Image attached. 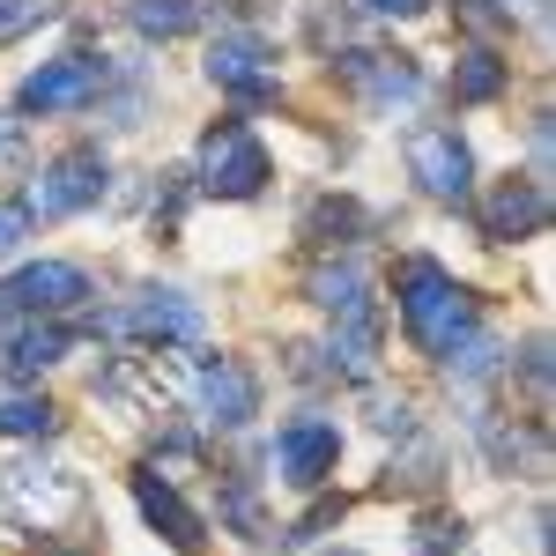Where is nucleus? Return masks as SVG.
<instances>
[{
    "label": "nucleus",
    "instance_id": "obj_23",
    "mask_svg": "<svg viewBox=\"0 0 556 556\" xmlns=\"http://www.w3.org/2000/svg\"><path fill=\"white\" fill-rule=\"evenodd\" d=\"M223 519H230L245 542H260V534H267V519H260V497L245 490V482H223Z\"/></svg>",
    "mask_w": 556,
    "mask_h": 556
},
{
    "label": "nucleus",
    "instance_id": "obj_8",
    "mask_svg": "<svg viewBox=\"0 0 556 556\" xmlns=\"http://www.w3.org/2000/svg\"><path fill=\"white\" fill-rule=\"evenodd\" d=\"M334 75H342L371 112H408V104L424 97L416 60H401V52H342V60H334Z\"/></svg>",
    "mask_w": 556,
    "mask_h": 556
},
{
    "label": "nucleus",
    "instance_id": "obj_24",
    "mask_svg": "<svg viewBox=\"0 0 556 556\" xmlns=\"http://www.w3.org/2000/svg\"><path fill=\"white\" fill-rule=\"evenodd\" d=\"M460 23H468V30H482V38H497V30H505L513 15H505L497 0H460Z\"/></svg>",
    "mask_w": 556,
    "mask_h": 556
},
{
    "label": "nucleus",
    "instance_id": "obj_12",
    "mask_svg": "<svg viewBox=\"0 0 556 556\" xmlns=\"http://www.w3.org/2000/svg\"><path fill=\"white\" fill-rule=\"evenodd\" d=\"M112 327L119 334H156V342H201L208 334V319H201V304L186 298V290H141L127 312H112Z\"/></svg>",
    "mask_w": 556,
    "mask_h": 556
},
{
    "label": "nucleus",
    "instance_id": "obj_9",
    "mask_svg": "<svg viewBox=\"0 0 556 556\" xmlns=\"http://www.w3.org/2000/svg\"><path fill=\"white\" fill-rule=\"evenodd\" d=\"M104 89V60H89V52H67V60H45L38 75H23L15 89V112H75Z\"/></svg>",
    "mask_w": 556,
    "mask_h": 556
},
{
    "label": "nucleus",
    "instance_id": "obj_17",
    "mask_svg": "<svg viewBox=\"0 0 556 556\" xmlns=\"http://www.w3.org/2000/svg\"><path fill=\"white\" fill-rule=\"evenodd\" d=\"M67 342H75V327H52V319H45V327H23V334L8 342V379H38L45 364L67 356Z\"/></svg>",
    "mask_w": 556,
    "mask_h": 556
},
{
    "label": "nucleus",
    "instance_id": "obj_18",
    "mask_svg": "<svg viewBox=\"0 0 556 556\" xmlns=\"http://www.w3.org/2000/svg\"><path fill=\"white\" fill-rule=\"evenodd\" d=\"M127 23L141 38H186V30H201V0H127Z\"/></svg>",
    "mask_w": 556,
    "mask_h": 556
},
{
    "label": "nucleus",
    "instance_id": "obj_11",
    "mask_svg": "<svg viewBox=\"0 0 556 556\" xmlns=\"http://www.w3.org/2000/svg\"><path fill=\"white\" fill-rule=\"evenodd\" d=\"M134 505H141V519H149V527H156V534H164V542H172V549H201V542H208V527H201V513H193V505H186V497H178V482L164 468H141L134 475Z\"/></svg>",
    "mask_w": 556,
    "mask_h": 556
},
{
    "label": "nucleus",
    "instance_id": "obj_21",
    "mask_svg": "<svg viewBox=\"0 0 556 556\" xmlns=\"http://www.w3.org/2000/svg\"><path fill=\"white\" fill-rule=\"evenodd\" d=\"M349 230H364L356 201H312V215H304V238L312 245H349Z\"/></svg>",
    "mask_w": 556,
    "mask_h": 556
},
{
    "label": "nucleus",
    "instance_id": "obj_32",
    "mask_svg": "<svg viewBox=\"0 0 556 556\" xmlns=\"http://www.w3.org/2000/svg\"><path fill=\"white\" fill-rule=\"evenodd\" d=\"M45 556H67V549H45Z\"/></svg>",
    "mask_w": 556,
    "mask_h": 556
},
{
    "label": "nucleus",
    "instance_id": "obj_6",
    "mask_svg": "<svg viewBox=\"0 0 556 556\" xmlns=\"http://www.w3.org/2000/svg\"><path fill=\"white\" fill-rule=\"evenodd\" d=\"M208 83L223 97H238V104H275L282 83H275V52L253 38V30H223L208 45Z\"/></svg>",
    "mask_w": 556,
    "mask_h": 556
},
{
    "label": "nucleus",
    "instance_id": "obj_30",
    "mask_svg": "<svg viewBox=\"0 0 556 556\" xmlns=\"http://www.w3.org/2000/svg\"><path fill=\"white\" fill-rule=\"evenodd\" d=\"M364 8H371V15H424L430 0H364Z\"/></svg>",
    "mask_w": 556,
    "mask_h": 556
},
{
    "label": "nucleus",
    "instance_id": "obj_29",
    "mask_svg": "<svg viewBox=\"0 0 556 556\" xmlns=\"http://www.w3.org/2000/svg\"><path fill=\"white\" fill-rule=\"evenodd\" d=\"M371 424L393 430V438H408V401H379V408H371Z\"/></svg>",
    "mask_w": 556,
    "mask_h": 556
},
{
    "label": "nucleus",
    "instance_id": "obj_13",
    "mask_svg": "<svg viewBox=\"0 0 556 556\" xmlns=\"http://www.w3.org/2000/svg\"><path fill=\"white\" fill-rule=\"evenodd\" d=\"M275 460H282V475H290L298 490H319V482L334 475V460H342V430L304 416V424H290L275 438Z\"/></svg>",
    "mask_w": 556,
    "mask_h": 556
},
{
    "label": "nucleus",
    "instance_id": "obj_28",
    "mask_svg": "<svg viewBox=\"0 0 556 556\" xmlns=\"http://www.w3.org/2000/svg\"><path fill=\"white\" fill-rule=\"evenodd\" d=\"M527 379H534V393H549V342L542 334L527 342Z\"/></svg>",
    "mask_w": 556,
    "mask_h": 556
},
{
    "label": "nucleus",
    "instance_id": "obj_10",
    "mask_svg": "<svg viewBox=\"0 0 556 556\" xmlns=\"http://www.w3.org/2000/svg\"><path fill=\"white\" fill-rule=\"evenodd\" d=\"M75 505H83V482H75L67 468H38V460H30V468H8V513L38 519V534L60 527Z\"/></svg>",
    "mask_w": 556,
    "mask_h": 556
},
{
    "label": "nucleus",
    "instance_id": "obj_2",
    "mask_svg": "<svg viewBox=\"0 0 556 556\" xmlns=\"http://www.w3.org/2000/svg\"><path fill=\"white\" fill-rule=\"evenodd\" d=\"M97 393H104V401H119L127 416H172L178 401H186V364L164 356V349L112 356V364L97 371Z\"/></svg>",
    "mask_w": 556,
    "mask_h": 556
},
{
    "label": "nucleus",
    "instance_id": "obj_20",
    "mask_svg": "<svg viewBox=\"0 0 556 556\" xmlns=\"http://www.w3.org/2000/svg\"><path fill=\"white\" fill-rule=\"evenodd\" d=\"M497 364H505V356H497V342H490V334H468V342H453V349H445V371H453L460 386L497 379Z\"/></svg>",
    "mask_w": 556,
    "mask_h": 556
},
{
    "label": "nucleus",
    "instance_id": "obj_1",
    "mask_svg": "<svg viewBox=\"0 0 556 556\" xmlns=\"http://www.w3.org/2000/svg\"><path fill=\"white\" fill-rule=\"evenodd\" d=\"M393 298H401V327L416 334V349L424 356H438L445 364V349L453 342H468L475 334V304H468V290L438 267V260H401V275H393Z\"/></svg>",
    "mask_w": 556,
    "mask_h": 556
},
{
    "label": "nucleus",
    "instance_id": "obj_31",
    "mask_svg": "<svg viewBox=\"0 0 556 556\" xmlns=\"http://www.w3.org/2000/svg\"><path fill=\"white\" fill-rule=\"evenodd\" d=\"M519 8H527V15H542V8H549V0H519ZM505 15H513V0H505Z\"/></svg>",
    "mask_w": 556,
    "mask_h": 556
},
{
    "label": "nucleus",
    "instance_id": "obj_26",
    "mask_svg": "<svg viewBox=\"0 0 556 556\" xmlns=\"http://www.w3.org/2000/svg\"><path fill=\"white\" fill-rule=\"evenodd\" d=\"M23 156V112H0V172Z\"/></svg>",
    "mask_w": 556,
    "mask_h": 556
},
{
    "label": "nucleus",
    "instance_id": "obj_4",
    "mask_svg": "<svg viewBox=\"0 0 556 556\" xmlns=\"http://www.w3.org/2000/svg\"><path fill=\"white\" fill-rule=\"evenodd\" d=\"M97 193H104V156H97V149H67V156H52V164L30 178V193H23L15 208L38 215V223H52V215L89 208Z\"/></svg>",
    "mask_w": 556,
    "mask_h": 556
},
{
    "label": "nucleus",
    "instance_id": "obj_22",
    "mask_svg": "<svg viewBox=\"0 0 556 556\" xmlns=\"http://www.w3.org/2000/svg\"><path fill=\"white\" fill-rule=\"evenodd\" d=\"M60 15V0H0V45L8 38H30L38 23H52Z\"/></svg>",
    "mask_w": 556,
    "mask_h": 556
},
{
    "label": "nucleus",
    "instance_id": "obj_25",
    "mask_svg": "<svg viewBox=\"0 0 556 556\" xmlns=\"http://www.w3.org/2000/svg\"><path fill=\"white\" fill-rule=\"evenodd\" d=\"M445 549H460V519H424V556H445Z\"/></svg>",
    "mask_w": 556,
    "mask_h": 556
},
{
    "label": "nucleus",
    "instance_id": "obj_5",
    "mask_svg": "<svg viewBox=\"0 0 556 556\" xmlns=\"http://www.w3.org/2000/svg\"><path fill=\"white\" fill-rule=\"evenodd\" d=\"M408 178L424 186L430 201H445V208H460L475 193V164H468V141L453 127H416L408 134Z\"/></svg>",
    "mask_w": 556,
    "mask_h": 556
},
{
    "label": "nucleus",
    "instance_id": "obj_15",
    "mask_svg": "<svg viewBox=\"0 0 556 556\" xmlns=\"http://www.w3.org/2000/svg\"><path fill=\"white\" fill-rule=\"evenodd\" d=\"M201 401H208V424L245 430L260 416V379L238 364V356H215L208 371H201Z\"/></svg>",
    "mask_w": 556,
    "mask_h": 556
},
{
    "label": "nucleus",
    "instance_id": "obj_3",
    "mask_svg": "<svg viewBox=\"0 0 556 556\" xmlns=\"http://www.w3.org/2000/svg\"><path fill=\"white\" fill-rule=\"evenodd\" d=\"M201 186H208L215 201H253L260 186H267V149H260V134L245 119L208 127V141H201Z\"/></svg>",
    "mask_w": 556,
    "mask_h": 556
},
{
    "label": "nucleus",
    "instance_id": "obj_16",
    "mask_svg": "<svg viewBox=\"0 0 556 556\" xmlns=\"http://www.w3.org/2000/svg\"><path fill=\"white\" fill-rule=\"evenodd\" d=\"M505 75H513V60H497L490 45L460 52V60H453V104H490V97L505 89Z\"/></svg>",
    "mask_w": 556,
    "mask_h": 556
},
{
    "label": "nucleus",
    "instance_id": "obj_27",
    "mask_svg": "<svg viewBox=\"0 0 556 556\" xmlns=\"http://www.w3.org/2000/svg\"><path fill=\"white\" fill-rule=\"evenodd\" d=\"M23 230H30V215H23V208H0V260L23 245Z\"/></svg>",
    "mask_w": 556,
    "mask_h": 556
},
{
    "label": "nucleus",
    "instance_id": "obj_14",
    "mask_svg": "<svg viewBox=\"0 0 556 556\" xmlns=\"http://www.w3.org/2000/svg\"><path fill=\"white\" fill-rule=\"evenodd\" d=\"M549 223V186L542 178H497V193L482 201V230L490 238H534Z\"/></svg>",
    "mask_w": 556,
    "mask_h": 556
},
{
    "label": "nucleus",
    "instance_id": "obj_19",
    "mask_svg": "<svg viewBox=\"0 0 556 556\" xmlns=\"http://www.w3.org/2000/svg\"><path fill=\"white\" fill-rule=\"evenodd\" d=\"M52 424H60V408L45 393H8L0 401V438H45Z\"/></svg>",
    "mask_w": 556,
    "mask_h": 556
},
{
    "label": "nucleus",
    "instance_id": "obj_7",
    "mask_svg": "<svg viewBox=\"0 0 556 556\" xmlns=\"http://www.w3.org/2000/svg\"><path fill=\"white\" fill-rule=\"evenodd\" d=\"M83 298H89L83 267L38 260V267H23V275L0 282V319H52V312H67V304H83Z\"/></svg>",
    "mask_w": 556,
    "mask_h": 556
}]
</instances>
